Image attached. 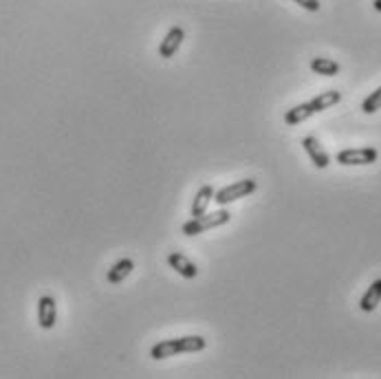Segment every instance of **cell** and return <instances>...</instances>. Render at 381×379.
Listing matches in <instances>:
<instances>
[{
  "instance_id": "1",
  "label": "cell",
  "mask_w": 381,
  "mask_h": 379,
  "mask_svg": "<svg viewBox=\"0 0 381 379\" xmlns=\"http://www.w3.org/2000/svg\"><path fill=\"white\" fill-rule=\"evenodd\" d=\"M208 346L205 338L201 335H187V338H174V340H164L152 346V359H168V357H174L179 353H199L203 348Z\"/></svg>"
},
{
  "instance_id": "2",
  "label": "cell",
  "mask_w": 381,
  "mask_h": 379,
  "mask_svg": "<svg viewBox=\"0 0 381 379\" xmlns=\"http://www.w3.org/2000/svg\"><path fill=\"white\" fill-rule=\"evenodd\" d=\"M231 214L227 210H218V212H212V214H201L196 218H192V221H187L183 225V234L185 236H196V234H203L205 229H214L218 225H225L229 223Z\"/></svg>"
},
{
  "instance_id": "3",
  "label": "cell",
  "mask_w": 381,
  "mask_h": 379,
  "mask_svg": "<svg viewBox=\"0 0 381 379\" xmlns=\"http://www.w3.org/2000/svg\"><path fill=\"white\" fill-rule=\"evenodd\" d=\"M256 190H258V183L254 179H243V181H236V183H231V185H227L223 190H218V192L214 194V201L223 208V206H229V203H233V201L254 194Z\"/></svg>"
},
{
  "instance_id": "4",
  "label": "cell",
  "mask_w": 381,
  "mask_h": 379,
  "mask_svg": "<svg viewBox=\"0 0 381 379\" xmlns=\"http://www.w3.org/2000/svg\"><path fill=\"white\" fill-rule=\"evenodd\" d=\"M379 152L375 148H346L342 152H337V164L342 166H371L377 162Z\"/></svg>"
},
{
  "instance_id": "5",
  "label": "cell",
  "mask_w": 381,
  "mask_h": 379,
  "mask_svg": "<svg viewBox=\"0 0 381 379\" xmlns=\"http://www.w3.org/2000/svg\"><path fill=\"white\" fill-rule=\"evenodd\" d=\"M57 322V307H55V300L53 296H42L38 300V324L49 331L53 329Z\"/></svg>"
},
{
  "instance_id": "6",
  "label": "cell",
  "mask_w": 381,
  "mask_h": 379,
  "mask_svg": "<svg viewBox=\"0 0 381 379\" xmlns=\"http://www.w3.org/2000/svg\"><path fill=\"white\" fill-rule=\"evenodd\" d=\"M183 40H185L183 27H172L170 31L166 34V38L161 40V45H159V55H161V57H172L174 53L179 51V47L183 45Z\"/></svg>"
},
{
  "instance_id": "7",
  "label": "cell",
  "mask_w": 381,
  "mask_h": 379,
  "mask_svg": "<svg viewBox=\"0 0 381 379\" xmlns=\"http://www.w3.org/2000/svg\"><path fill=\"white\" fill-rule=\"evenodd\" d=\"M302 145H304V150H306V155L311 157V162L315 164V168H319V170H324V168H329V164H331V157H329V152L322 148V143L315 139V137H304L302 139Z\"/></svg>"
},
{
  "instance_id": "8",
  "label": "cell",
  "mask_w": 381,
  "mask_h": 379,
  "mask_svg": "<svg viewBox=\"0 0 381 379\" xmlns=\"http://www.w3.org/2000/svg\"><path fill=\"white\" fill-rule=\"evenodd\" d=\"M168 265H170L174 271H177L179 276L187 278V280H192V278H196V276H199V267H196L194 262L189 260L187 256H183V254L172 252V254L168 256Z\"/></svg>"
},
{
  "instance_id": "9",
  "label": "cell",
  "mask_w": 381,
  "mask_h": 379,
  "mask_svg": "<svg viewBox=\"0 0 381 379\" xmlns=\"http://www.w3.org/2000/svg\"><path fill=\"white\" fill-rule=\"evenodd\" d=\"M133 269H135V262H133V258H122V260H117L115 265L108 269V273H106V280H108L110 285H120L124 278H128V276L133 273Z\"/></svg>"
},
{
  "instance_id": "10",
  "label": "cell",
  "mask_w": 381,
  "mask_h": 379,
  "mask_svg": "<svg viewBox=\"0 0 381 379\" xmlns=\"http://www.w3.org/2000/svg\"><path fill=\"white\" fill-rule=\"evenodd\" d=\"M379 304H381V278L375 280L368 289H366V294H364V298L359 302V309L364 313H373Z\"/></svg>"
},
{
  "instance_id": "11",
  "label": "cell",
  "mask_w": 381,
  "mask_h": 379,
  "mask_svg": "<svg viewBox=\"0 0 381 379\" xmlns=\"http://www.w3.org/2000/svg\"><path fill=\"white\" fill-rule=\"evenodd\" d=\"M315 110L311 106V101H304V104H298V106H293L291 110L285 113V124L289 126H298L302 122H306L309 117H313Z\"/></svg>"
},
{
  "instance_id": "12",
  "label": "cell",
  "mask_w": 381,
  "mask_h": 379,
  "mask_svg": "<svg viewBox=\"0 0 381 379\" xmlns=\"http://www.w3.org/2000/svg\"><path fill=\"white\" fill-rule=\"evenodd\" d=\"M212 199H214V187H212V185H203V187L199 190V192H196L194 203H192V218L205 214V210H208V206H210V201H212Z\"/></svg>"
},
{
  "instance_id": "13",
  "label": "cell",
  "mask_w": 381,
  "mask_h": 379,
  "mask_svg": "<svg viewBox=\"0 0 381 379\" xmlns=\"http://www.w3.org/2000/svg\"><path fill=\"white\" fill-rule=\"evenodd\" d=\"M342 101V93L340 91H326V93H319L317 97L311 99V106L315 113H322V110H329L331 106L340 104Z\"/></svg>"
},
{
  "instance_id": "14",
  "label": "cell",
  "mask_w": 381,
  "mask_h": 379,
  "mask_svg": "<svg viewBox=\"0 0 381 379\" xmlns=\"http://www.w3.org/2000/svg\"><path fill=\"white\" fill-rule=\"evenodd\" d=\"M311 71L317 73V76H326V78H333L340 73V64L331 57H313L311 60Z\"/></svg>"
},
{
  "instance_id": "15",
  "label": "cell",
  "mask_w": 381,
  "mask_h": 379,
  "mask_svg": "<svg viewBox=\"0 0 381 379\" xmlns=\"http://www.w3.org/2000/svg\"><path fill=\"white\" fill-rule=\"evenodd\" d=\"M381 108V86L375 91V93H371L368 97L364 99V104H361V110L364 113H368V115H373V113H377Z\"/></svg>"
},
{
  "instance_id": "16",
  "label": "cell",
  "mask_w": 381,
  "mask_h": 379,
  "mask_svg": "<svg viewBox=\"0 0 381 379\" xmlns=\"http://www.w3.org/2000/svg\"><path fill=\"white\" fill-rule=\"evenodd\" d=\"M293 3H298L306 11H317L319 9V0H293Z\"/></svg>"
},
{
  "instance_id": "17",
  "label": "cell",
  "mask_w": 381,
  "mask_h": 379,
  "mask_svg": "<svg viewBox=\"0 0 381 379\" xmlns=\"http://www.w3.org/2000/svg\"><path fill=\"white\" fill-rule=\"evenodd\" d=\"M373 7H375V11H381V0H375Z\"/></svg>"
}]
</instances>
